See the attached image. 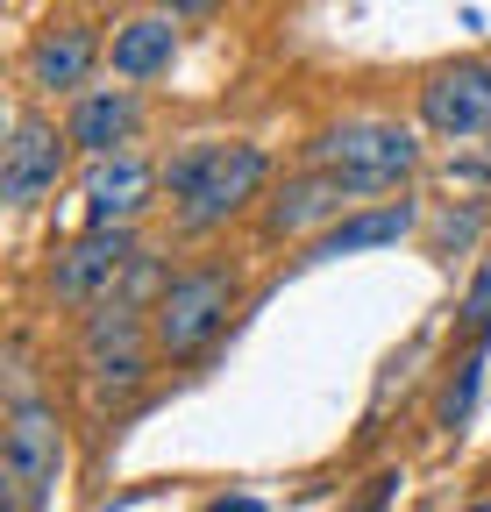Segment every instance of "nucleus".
Returning a JSON list of instances; mask_svg holds the SVG:
<instances>
[{"instance_id": "1", "label": "nucleus", "mask_w": 491, "mask_h": 512, "mask_svg": "<svg viewBox=\"0 0 491 512\" xmlns=\"http://www.w3.org/2000/svg\"><path fill=\"white\" fill-rule=\"evenodd\" d=\"M264 178H271V157L257 143L193 136L164 164V200H171L186 235H214V228H228L235 214H250L264 200Z\"/></svg>"}, {"instance_id": "2", "label": "nucleus", "mask_w": 491, "mask_h": 512, "mask_svg": "<svg viewBox=\"0 0 491 512\" xmlns=\"http://www.w3.org/2000/svg\"><path fill=\"white\" fill-rule=\"evenodd\" d=\"M306 157H314V171H335L342 185L363 192H399L413 171H420V143L413 128L392 121V114H349V121H328L314 143H306Z\"/></svg>"}, {"instance_id": "3", "label": "nucleus", "mask_w": 491, "mask_h": 512, "mask_svg": "<svg viewBox=\"0 0 491 512\" xmlns=\"http://www.w3.org/2000/svg\"><path fill=\"white\" fill-rule=\"evenodd\" d=\"M235 292H242V271H235V264H193V271L164 278L157 299H150V342H157V356H164V363L200 356V349L228 328Z\"/></svg>"}, {"instance_id": "4", "label": "nucleus", "mask_w": 491, "mask_h": 512, "mask_svg": "<svg viewBox=\"0 0 491 512\" xmlns=\"http://www.w3.org/2000/svg\"><path fill=\"white\" fill-rule=\"evenodd\" d=\"M143 264V249H136V228H86L72 235L65 249L50 256V271H43V292L57 313H93L100 299L121 292V278H129Z\"/></svg>"}, {"instance_id": "5", "label": "nucleus", "mask_w": 491, "mask_h": 512, "mask_svg": "<svg viewBox=\"0 0 491 512\" xmlns=\"http://www.w3.org/2000/svg\"><path fill=\"white\" fill-rule=\"evenodd\" d=\"M57 470H65V420H57L50 399L15 392L8 399V498L22 512H43Z\"/></svg>"}, {"instance_id": "6", "label": "nucleus", "mask_w": 491, "mask_h": 512, "mask_svg": "<svg viewBox=\"0 0 491 512\" xmlns=\"http://www.w3.org/2000/svg\"><path fill=\"white\" fill-rule=\"evenodd\" d=\"M420 128L427 136H491V57H456L420 79Z\"/></svg>"}, {"instance_id": "7", "label": "nucleus", "mask_w": 491, "mask_h": 512, "mask_svg": "<svg viewBox=\"0 0 491 512\" xmlns=\"http://www.w3.org/2000/svg\"><path fill=\"white\" fill-rule=\"evenodd\" d=\"M72 164V128H57L50 114H15L8 128V150H0V200L8 207H36L43 192H57V178H65Z\"/></svg>"}, {"instance_id": "8", "label": "nucleus", "mask_w": 491, "mask_h": 512, "mask_svg": "<svg viewBox=\"0 0 491 512\" xmlns=\"http://www.w3.org/2000/svg\"><path fill=\"white\" fill-rule=\"evenodd\" d=\"M342 214H356V185H342L335 171H299L264 200V235L292 242V235H328Z\"/></svg>"}, {"instance_id": "9", "label": "nucleus", "mask_w": 491, "mask_h": 512, "mask_svg": "<svg viewBox=\"0 0 491 512\" xmlns=\"http://www.w3.org/2000/svg\"><path fill=\"white\" fill-rule=\"evenodd\" d=\"M150 192H164V171L150 157H136V150L93 157L86 164V228H136Z\"/></svg>"}, {"instance_id": "10", "label": "nucleus", "mask_w": 491, "mask_h": 512, "mask_svg": "<svg viewBox=\"0 0 491 512\" xmlns=\"http://www.w3.org/2000/svg\"><path fill=\"white\" fill-rule=\"evenodd\" d=\"M65 128H72V150H86V164L93 157H121L136 143V128H143V107H136L129 86H93V93H79Z\"/></svg>"}, {"instance_id": "11", "label": "nucleus", "mask_w": 491, "mask_h": 512, "mask_svg": "<svg viewBox=\"0 0 491 512\" xmlns=\"http://www.w3.org/2000/svg\"><path fill=\"white\" fill-rule=\"evenodd\" d=\"M150 363H164V356H157V342H129V349H93V356H79L86 406H93V413L129 406L143 384H150Z\"/></svg>"}, {"instance_id": "12", "label": "nucleus", "mask_w": 491, "mask_h": 512, "mask_svg": "<svg viewBox=\"0 0 491 512\" xmlns=\"http://www.w3.org/2000/svg\"><path fill=\"white\" fill-rule=\"evenodd\" d=\"M413 221H420V207H413V200L356 207V214H342L328 235H314V264H335V256H363V249H385V242L413 235Z\"/></svg>"}, {"instance_id": "13", "label": "nucleus", "mask_w": 491, "mask_h": 512, "mask_svg": "<svg viewBox=\"0 0 491 512\" xmlns=\"http://www.w3.org/2000/svg\"><path fill=\"white\" fill-rule=\"evenodd\" d=\"M22 72H29L36 93H86V72H93V29L65 22V29L36 36V50H29Z\"/></svg>"}, {"instance_id": "14", "label": "nucleus", "mask_w": 491, "mask_h": 512, "mask_svg": "<svg viewBox=\"0 0 491 512\" xmlns=\"http://www.w3.org/2000/svg\"><path fill=\"white\" fill-rule=\"evenodd\" d=\"M114 72L121 79H157V72H171V57H178V15H129L114 29Z\"/></svg>"}, {"instance_id": "15", "label": "nucleus", "mask_w": 491, "mask_h": 512, "mask_svg": "<svg viewBox=\"0 0 491 512\" xmlns=\"http://www.w3.org/2000/svg\"><path fill=\"white\" fill-rule=\"evenodd\" d=\"M456 328H463V342H491V264H484V271H477V285L463 292Z\"/></svg>"}, {"instance_id": "16", "label": "nucleus", "mask_w": 491, "mask_h": 512, "mask_svg": "<svg viewBox=\"0 0 491 512\" xmlns=\"http://www.w3.org/2000/svg\"><path fill=\"white\" fill-rule=\"evenodd\" d=\"M477 377H484V356H470V363L456 370V384L442 392V427H449V434H456V427L470 420V406H477Z\"/></svg>"}, {"instance_id": "17", "label": "nucleus", "mask_w": 491, "mask_h": 512, "mask_svg": "<svg viewBox=\"0 0 491 512\" xmlns=\"http://www.w3.org/2000/svg\"><path fill=\"white\" fill-rule=\"evenodd\" d=\"M477 228H484V207H477V200H470L463 214H442V228H435V256L470 249V242H477Z\"/></svg>"}, {"instance_id": "18", "label": "nucleus", "mask_w": 491, "mask_h": 512, "mask_svg": "<svg viewBox=\"0 0 491 512\" xmlns=\"http://www.w3.org/2000/svg\"><path fill=\"white\" fill-rule=\"evenodd\" d=\"M399 484H406L399 470H378V477H371V491H363V505H356V512H385V505L399 498Z\"/></svg>"}, {"instance_id": "19", "label": "nucleus", "mask_w": 491, "mask_h": 512, "mask_svg": "<svg viewBox=\"0 0 491 512\" xmlns=\"http://www.w3.org/2000/svg\"><path fill=\"white\" fill-rule=\"evenodd\" d=\"M157 8H164V15H207L214 0H157Z\"/></svg>"}, {"instance_id": "20", "label": "nucleus", "mask_w": 491, "mask_h": 512, "mask_svg": "<svg viewBox=\"0 0 491 512\" xmlns=\"http://www.w3.org/2000/svg\"><path fill=\"white\" fill-rule=\"evenodd\" d=\"M207 512H264V505H257V498H214Z\"/></svg>"}]
</instances>
